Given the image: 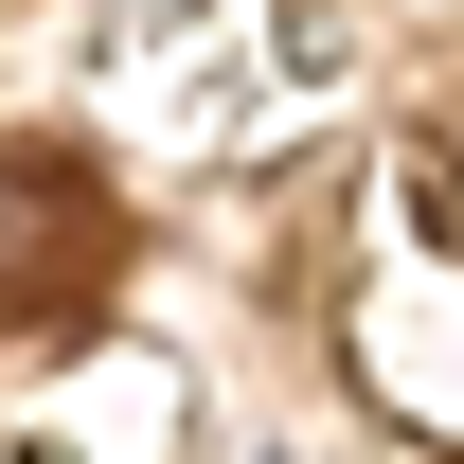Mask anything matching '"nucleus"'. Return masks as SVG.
I'll use <instances>...</instances> for the list:
<instances>
[{
	"mask_svg": "<svg viewBox=\"0 0 464 464\" xmlns=\"http://www.w3.org/2000/svg\"><path fill=\"white\" fill-rule=\"evenodd\" d=\"M90 286H108V215H90V179H72V161H0V322L90 304Z\"/></svg>",
	"mask_w": 464,
	"mask_h": 464,
	"instance_id": "1",
	"label": "nucleus"
},
{
	"mask_svg": "<svg viewBox=\"0 0 464 464\" xmlns=\"http://www.w3.org/2000/svg\"><path fill=\"white\" fill-rule=\"evenodd\" d=\"M447 250H464V179H447Z\"/></svg>",
	"mask_w": 464,
	"mask_h": 464,
	"instance_id": "2",
	"label": "nucleus"
}]
</instances>
